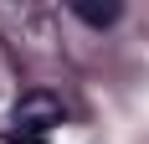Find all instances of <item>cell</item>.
I'll return each instance as SVG.
<instances>
[{
	"label": "cell",
	"instance_id": "6da1fadb",
	"mask_svg": "<svg viewBox=\"0 0 149 144\" xmlns=\"http://www.w3.org/2000/svg\"><path fill=\"white\" fill-rule=\"evenodd\" d=\"M62 98L52 93V87H31V93H21V103H15V134H46L62 124Z\"/></svg>",
	"mask_w": 149,
	"mask_h": 144
},
{
	"label": "cell",
	"instance_id": "7a4b0ae2",
	"mask_svg": "<svg viewBox=\"0 0 149 144\" xmlns=\"http://www.w3.org/2000/svg\"><path fill=\"white\" fill-rule=\"evenodd\" d=\"M72 15L88 21V26H113V21L123 15V5L118 0H103V5H98V0H72Z\"/></svg>",
	"mask_w": 149,
	"mask_h": 144
}]
</instances>
